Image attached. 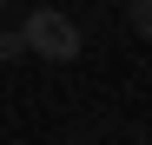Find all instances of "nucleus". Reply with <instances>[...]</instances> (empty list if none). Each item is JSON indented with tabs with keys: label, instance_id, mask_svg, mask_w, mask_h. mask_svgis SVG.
<instances>
[{
	"label": "nucleus",
	"instance_id": "obj_3",
	"mask_svg": "<svg viewBox=\"0 0 152 145\" xmlns=\"http://www.w3.org/2000/svg\"><path fill=\"white\" fill-rule=\"evenodd\" d=\"M20 53H27V40H20V27H7L0 33V59H20Z\"/></svg>",
	"mask_w": 152,
	"mask_h": 145
},
{
	"label": "nucleus",
	"instance_id": "obj_4",
	"mask_svg": "<svg viewBox=\"0 0 152 145\" xmlns=\"http://www.w3.org/2000/svg\"><path fill=\"white\" fill-rule=\"evenodd\" d=\"M7 7H13V0H0V13H7Z\"/></svg>",
	"mask_w": 152,
	"mask_h": 145
},
{
	"label": "nucleus",
	"instance_id": "obj_1",
	"mask_svg": "<svg viewBox=\"0 0 152 145\" xmlns=\"http://www.w3.org/2000/svg\"><path fill=\"white\" fill-rule=\"evenodd\" d=\"M20 40H27V53H40V59H53V66H66V59H80V27H73V13H60V7H33L27 20H20Z\"/></svg>",
	"mask_w": 152,
	"mask_h": 145
},
{
	"label": "nucleus",
	"instance_id": "obj_2",
	"mask_svg": "<svg viewBox=\"0 0 152 145\" xmlns=\"http://www.w3.org/2000/svg\"><path fill=\"white\" fill-rule=\"evenodd\" d=\"M126 13H132V33L152 40V0H126Z\"/></svg>",
	"mask_w": 152,
	"mask_h": 145
}]
</instances>
